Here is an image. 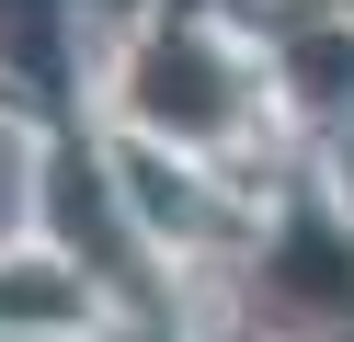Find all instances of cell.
Listing matches in <instances>:
<instances>
[{"instance_id": "6da1fadb", "label": "cell", "mask_w": 354, "mask_h": 342, "mask_svg": "<svg viewBox=\"0 0 354 342\" xmlns=\"http://www.w3.org/2000/svg\"><path fill=\"white\" fill-rule=\"evenodd\" d=\"M160 126H217V80H206V57H149V91H138Z\"/></svg>"}]
</instances>
